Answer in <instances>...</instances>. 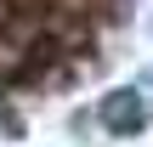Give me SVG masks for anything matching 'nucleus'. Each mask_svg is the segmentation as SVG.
Masks as SVG:
<instances>
[{"mask_svg": "<svg viewBox=\"0 0 153 147\" xmlns=\"http://www.w3.org/2000/svg\"><path fill=\"white\" fill-rule=\"evenodd\" d=\"M131 0H0V102H40L108 62Z\"/></svg>", "mask_w": 153, "mask_h": 147, "instance_id": "f257e3e1", "label": "nucleus"}, {"mask_svg": "<svg viewBox=\"0 0 153 147\" xmlns=\"http://www.w3.org/2000/svg\"><path fill=\"white\" fill-rule=\"evenodd\" d=\"M102 125H108L114 136H131V130H142V125H148V102H142L136 91L102 96Z\"/></svg>", "mask_w": 153, "mask_h": 147, "instance_id": "f03ea898", "label": "nucleus"}]
</instances>
